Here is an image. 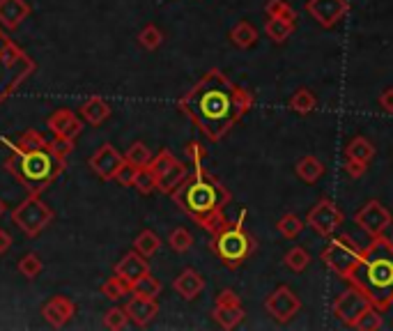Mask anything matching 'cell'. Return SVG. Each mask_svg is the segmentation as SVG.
I'll use <instances>...</instances> for the list:
<instances>
[{"mask_svg": "<svg viewBox=\"0 0 393 331\" xmlns=\"http://www.w3.org/2000/svg\"><path fill=\"white\" fill-rule=\"evenodd\" d=\"M255 97L221 69H209L184 97L180 111L209 141H221L253 109Z\"/></svg>", "mask_w": 393, "mask_h": 331, "instance_id": "6da1fadb", "label": "cell"}, {"mask_svg": "<svg viewBox=\"0 0 393 331\" xmlns=\"http://www.w3.org/2000/svg\"><path fill=\"white\" fill-rule=\"evenodd\" d=\"M170 196L175 198V203H178L200 228L209 230L212 235L228 223L224 216V209L228 207V203L233 201L230 191L216 180L214 175L205 173L202 166H198V168L193 170L191 177L187 175V180Z\"/></svg>", "mask_w": 393, "mask_h": 331, "instance_id": "7a4b0ae2", "label": "cell"}, {"mask_svg": "<svg viewBox=\"0 0 393 331\" xmlns=\"http://www.w3.org/2000/svg\"><path fill=\"white\" fill-rule=\"evenodd\" d=\"M347 283L361 288L377 310H389L393 306V240L372 237Z\"/></svg>", "mask_w": 393, "mask_h": 331, "instance_id": "3957f363", "label": "cell"}, {"mask_svg": "<svg viewBox=\"0 0 393 331\" xmlns=\"http://www.w3.org/2000/svg\"><path fill=\"white\" fill-rule=\"evenodd\" d=\"M16 159H10L8 168L21 184H25L32 194H39L49 182H53L64 168V159L53 155L51 150H16Z\"/></svg>", "mask_w": 393, "mask_h": 331, "instance_id": "277c9868", "label": "cell"}, {"mask_svg": "<svg viewBox=\"0 0 393 331\" xmlns=\"http://www.w3.org/2000/svg\"><path fill=\"white\" fill-rule=\"evenodd\" d=\"M246 209H239V216L235 223H226L214 233L212 251L219 255V260L226 264L228 269L241 267L253 251V240L244 228Z\"/></svg>", "mask_w": 393, "mask_h": 331, "instance_id": "5b68a950", "label": "cell"}, {"mask_svg": "<svg viewBox=\"0 0 393 331\" xmlns=\"http://www.w3.org/2000/svg\"><path fill=\"white\" fill-rule=\"evenodd\" d=\"M32 71L28 56L0 32V102Z\"/></svg>", "mask_w": 393, "mask_h": 331, "instance_id": "8992f818", "label": "cell"}, {"mask_svg": "<svg viewBox=\"0 0 393 331\" xmlns=\"http://www.w3.org/2000/svg\"><path fill=\"white\" fill-rule=\"evenodd\" d=\"M361 251L355 242H352V237L347 235H338V237H329V242H326V247L322 251V260L324 264L329 267L333 274H338L343 281H350L352 271L361 260Z\"/></svg>", "mask_w": 393, "mask_h": 331, "instance_id": "52a82bcc", "label": "cell"}, {"mask_svg": "<svg viewBox=\"0 0 393 331\" xmlns=\"http://www.w3.org/2000/svg\"><path fill=\"white\" fill-rule=\"evenodd\" d=\"M12 221L28 237H35L42 233L44 228H49V223L53 221V209L37 194H30L21 205H16V207L12 209Z\"/></svg>", "mask_w": 393, "mask_h": 331, "instance_id": "ba28073f", "label": "cell"}, {"mask_svg": "<svg viewBox=\"0 0 393 331\" xmlns=\"http://www.w3.org/2000/svg\"><path fill=\"white\" fill-rule=\"evenodd\" d=\"M368 308H372L370 297L357 286H350L333 299V315H336L343 324H347V327H355L359 322V317H361Z\"/></svg>", "mask_w": 393, "mask_h": 331, "instance_id": "9c48e42d", "label": "cell"}, {"mask_svg": "<svg viewBox=\"0 0 393 331\" xmlns=\"http://www.w3.org/2000/svg\"><path fill=\"white\" fill-rule=\"evenodd\" d=\"M343 221H345L343 209H340L333 201H329V198L318 201V205L309 212V216H306L309 228L320 237H331L340 228Z\"/></svg>", "mask_w": 393, "mask_h": 331, "instance_id": "30bf717a", "label": "cell"}, {"mask_svg": "<svg viewBox=\"0 0 393 331\" xmlns=\"http://www.w3.org/2000/svg\"><path fill=\"white\" fill-rule=\"evenodd\" d=\"M355 223L364 230L366 235L377 237V235H384L386 230H389V226L393 223V214L379 201H368L355 214Z\"/></svg>", "mask_w": 393, "mask_h": 331, "instance_id": "8fae6325", "label": "cell"}, {"mask_svg": "<svg viewBox=\"0 0 393 331\" xmlns=\"http://www.w3.org/2000/svg\"><path fill=\"white\" fill-rule=\"evenodd\" d=\"M265 308H267V313L274 317V320L285 324L301 310V299H299L297 293H294L292 288L278 286L270 297H267Z\"/></svg>", "mask_w": 393, "mask_h": 331, "instance_id": "7c38bea8", "label": "cell"}, {"mask_svg": "<svg viewBox=\"0 0 393 331\" xmlns=\"http://www.w3.org/2000/svg\"><path fill=\"white\" fill-rule=\"evenodd\" d=\"M306 12L322 25V28H333L343 21V16L350 12L347 0H309Z\"/></svg>", "mask_w": 393, "mask_h": 331, "instance_id": "4fadbf2b", "label": "cell"}, {"mask_svg": "<svg viewBox=\"0 0 393 331\" xmlns=\"http://www.w3.org/2000/svg\"><path fill=\"white\" fill-rule=\"evenodd\" d=\"M122 163H124V155H120V152H117L110 143L102 145V148L97 150L88 161V166L102 177V180H113Z\"/></svg>", "mask_w": 393, "mask_h": 331, "instance_id": "5bb4252c", "label": "cell"}, {"mask_svg": "<svg viewBox=\"0 0 393 331\" xmlns=\"http://www.w3.org/2000/svg\"><path fill=\"white\" fill-rule=\"evenodd\" d=\"M74 315H76V304L71 301L69 297H62V295L53 297V299H49L42 306V317L53 329L64 327V324H67Z\"/></svg>", "mask_w": 393, "mask_h": 331, "instance_id": "9a60e30c", "label": "cell"}, {"mask_svg": "<svg viewBox=\"0 0 393 331\" xmlns=\"http://www.w3.org/2000/svg\"><path fill=\"white\" fill-rule=\"evenodd\" d=\"M47 127L51 129V134H53V136L69 138V141H74V138L83 131V120L74 113V111L60 109V111H56V113L47 120Z\"/></svg>", "mask_w": 393, "mask_h": 331, "instance_id": "2e32d148", "label": "cell"}, {"mask_svg": "<svg viewBox=\"0 0 393 331\" xmlns=\"http://www.w3.org/2000/svg\"><path fill=\"white\" fill-rule=\"evenodd\" d=\"M124 310H127L129 320L134 322L136 327H147L156 317V313H159V304H156V299H150V297L134 295L127 301V308Z\"/></svg>", "mask_w": 393, "mask_h": 331, "instance_id": "e0dca14e", "label": "cell"}, {"mask_svg": "<svg viewBox=\"0 0 393 331\" xmlns=\"http://www.w3.org/2000/svg\"><path fill=\"white\" fill-rule=\"evenodd\" d=\"M147 271H150L147 258L141 255L139 251H129V253L122 255V260L115 264V274L127 281L129 286H134V283L139 281L141 276H145Z\"/></svg>", "mask_w": 393, "mask_h": 331, "instance_id": "ac0fdd59", "label": "cell"}, {"mask_svg": "<svg viewBox=\"0 0 393 331\" xmlns=\"http://www.w3.org/2000/svg\"><path fill=\"white\" fill-rule=\"evenodd\" d=\"M30 14V5L25 0H0V25L8 30L19 28Z\"/></svg>", "mask_w": 393, "mask_h": 331, "instance_id": "d6986e66", "label": "cell"}, {"mask_svg": "<svg viewBox=\"0 0 393 331\" xmlns=\"http://www.w3.org/2000/svg\"><path fill=\"white\" fill-rule=\"evenodd\" d=\"M173 288L180 297H184V299L191 301L205 290V279H202L195 269H184L178 279L173 281Z\"/></svg>", "mask_w": 393, "mask_h": 331, "instance_id": "ffe728a7", "label": "cell"}, {"mask_svg": "<svg viewBox=\"0 0 393 331\" xmlns=\"http://www.w3.org/2000/svg\"><path fill=\"white\" fill-rule=\"evenodd\" d=\"M81 117L88 124H93V127H99V124H104L110 117V106L104 102L102 97H90L88 102H85L81 106Z\"/></svg>", "mask_w": 393, "mask_h": 331, "instance_id": "44dd1931", "label": "cell"}, {"mask_svg": "<svg viewBox=\"0 0 393 331\" xmlns=\"http://www.w3.org/2000/svg\"><path fill=\"white\" fill-rule=\"evenodd\" d=\"M324 163L320 161L318 157H313V155H306V157H301L297 166H294V173H297V177L301 182H306V184H315L320 177L324 175Z\"/></svg>", "mask_w": 393, "mask_h": 331, "instance_id": "7402d4cb", "label": "cell"}, {"mask_svg": "<svg viewBox=\"0 0 393 331\" xmlns=\"http://www.w3.org/2000/svg\"><path fill=\"white\" fill-rule=\"evenodd\" d=\"M187 175H189V168L184 163H182V161L173 163L166 173L159 175V180H156V189L163 191V194H173V191L187 180Z\"/></svg>", "mask_w": 393, "mask_h": 331, "instance_id": "603a6c76", "label": "cell"}, {"mask_svg": "<svg viewBox=\"0 0 393 331\" xmlns=\"http://www.w3.org/2000/svg\"><path fill=\"white\" fill-rule=\"evenodd\" d=\"M290 111L292 113H297V115H309L315 111V106H318V97H315V92L309 90V88H299L297 92L292 95L290 99Z\"/></svg>", "mask_w": 393, "mask_h": 331, "instance_id": "cb8c5ba5", "label": "cell"}, {"mask_svg": "<svg viewBox=\"0 0 393 331\" xmlns=\"http://www.w3.org/2000/svg\"><path fill=\"white\" fill-rule=\"evenodd\" d=\"M345 157H352V159H359V161L370 163L372 159H375V145H372L368 138L355 136L350 143L345 145Z\"/></svg>", "mask_w": 393, "mask_h": 331, "instance_id": "d4e9b609", "label": "cell"}, {"mask_svg": "<svg viewBox=\"0 0 393 331\" xmlns=\"http://www.w3.org/2000/svg\"><path fill=\"white\" fill-rule=\"evenodd\" d=\"M230 42L237 46V49H251V46H255V42H258V30H255L253 23L239 21L230 30Z\"/></svg>", "mask_w": 393, "mask_h": 331, "instance_id": "484cf974", "label": "cell"}, {"mask_svg": "<svg viewBox=\"0 0 393 331\" xmlns=\"http://www.w3.org/2000/svg\"><path fill=\"white\" fill-rule=\"evenodd\" d=\"M212 315L224 329H235L241 320H244L246 313H244V308H241V304H235V306H214Z\"/></svg>", "mask_w": 393, "mask_h": 331, "instance_id": "4316f807", "label": "cell"}, {"mask_svg": "<svg viewBox=\"0 0 393 331\" xmlns=\"http://www.w3.org/2000/svg\"><path fill=\"white\" fill-rule=\"evenodd\" d=\"M265 32L272 42L283 44L285 39H290V35L294 32V21H283V19H270L265 23Z\"/></svg>", "mask_w": 393, "mask_h": 331, "instance_id": "83f0119b", "label": "cell"}, {"mask_svg": "<svg viewBox=\"0 0 393 331\" xmlns=\"http://www.w3.org/2000/svg\"><path fill=\"white\" fill-rule=\"evenodd\" d=\"M159 249H161V240L154 230H143V233L134 240V251H139V253L145 258H152Z\"/></svg>", "mask_w": 393, "mask_h": 331, "instance_id": "f1b7e54d", "label": "cell"}, {"mask_svg": "<svg viewBox=\"0 0 393 331\" xmlns=\"http://www.w3.org/2000/svg\"><path fill=\"white\" fill-rule=\"evenodd\" d=\"M309 264H311V253L304 247H292L285 253V267L290 271H294V274L306 271V269H309Z\"/></svg>", "mask_w": 393, "mask_h": 331, "instance_id": "f546056e", "label": "cell"}, {"mask_svg": "<svg viewBox=\"0 0 393 331\" xmlns=\"http://www.w3.org/2000/svg\"><path fill=\"white\" fill-rule=\"evenodd\" d=\"M161 293V281L159 279H154L152 274H147L145 276H141L139 281L131 286V295H141V297H150V299H156Z\"/></svg>", "mask_w": 393, "mask_h": 331, "instance_id": "4dcf8cb0", "label": "cell"}, {"mask_svg": "<svg viewBox=\"0 0 393 331\" xmlns=\"http://www.w3.org/2000/svg\"><path fill=\"white\" fill-rule=\"evenodd\" d=\"M265 14L270 19H283V21H297V12L287 0H267Z\"/></svg>", "mask_w": 393, "mask_h": 331, "instance_id": "1f68e13d", "label": "cell"}, {"mask_svg": "<svg viewBox=\"0 0 393 331\" xmlns=\"http://www.w3.org/2000/svg\"><path fill=\"white\" fill-rule=\"evenodd\" d=\"M304 226H306V223L301 221L299 216H294V214L281 216L278 223H276L278 233L283 235V237H287V240H294V237H299L301 233H304Z\"/></svg>", "mask_w": 393, "mask_h": 331, "instance_id": "d6a6232c", "label": "cell"}, {"mask_svg": "<svg viewBox=\"0 0 393 331\" xmlns=\"http://www.w3.org/2000/svg\"><path fill=\"white\" fill-rule=\"evenodd\" d=\"M129 293H131V286L124 279H120L117 274L102 286V295L108 297V299H113V301L122 299V297H127Z\"/></svg>", "mask_w": 393, "mask_h": 331, "instance_id": "836d02e7", "label": "cell"}, {"mask_svg": "<svg viewBox=\"0 0 393 331\" xmlns=\"http://www.w3.org/2000/svg\"><path fill=\"white\" fill-rule=\"evenodd\" d=\"M124 161H129L131 166H136V168H143V166L152 161V152H150L145 143H134L127 150V155H124Z\"/></svg>", "mask_w": 393, "mask_h": 331, "instance_id": "e575fe53", "label": "cell"}, {"mask_svg": "<svg viewBox=\"0 0 393 331\" xmlns=\"http://www.w3.org/2000/svg\"><path fill=\"white\" fill-rule=\"evenodd\" d=\"M134 189L143 196L152 194V191L156 189V175H154V170L150 168V166H143V168H139L136 180H134Z\"/></svg>", "mask_w": 393, "mask_h": 331, "instance_id": "d590c367", "label": "cell"}, {"mask_svg": "<svg viewBox=\"0 0 393 331\" xmlns=\"http://www.w3.org/2000/svg\"><path fill=\"white\" fill-rule=\"evenodd\" d=\"M42 269H44V264H42V260H39V255H35V253H28L19 260V274L28 281H35L37 276L42 274Z\"/></svg>", "mask_w": 393, "mask_h": 331, "instance_id": "8d00e7d4", "label": "cell"}, {"mask_svg": "<svg viewBox=\"0 0 393 331\" xmlns=\"http://www.w3.org/2000/svg\"><path fill=\"white\" fill-rule=\"evenodd\" d=\"M49 145H51V143H49L42 134H37V131L28 129V131H25V134L16 141V145H12V148L28 152V150H49Z\"/></svg>", "mask_w": 393, "mask_h": 331, "instance_id": "74e56055", "label": "cell"}, {"mask_svg": "<svg viewBox=\"0 0 393 331\" xmlns=\"http://www.w3.org/2000/svg\"><path fill=\"white\" fill-rule=\"evenodd\" d=\"M168 244L175 253H187V251L193 247V237L187 228H175L173 233L168 235Z\"/></svg>", "mask_w": 393, "mask_h": 331, "instance_id": "f35d334b", "label": "cell"}, {"mask_svg": "<svg viewBox=\"0 0 393 331\" xmlns=\"http://www.w3.org/2000/svg\"><path fill=\"white\" fill-rule=\"evenodd\" d=\"M139 42H141V46L145 51H156L163 44V32L156 28V25L150 23V25H145V28L141 30Z\"/></svg>", "mask_w": 393, "mask_h": 331, "instance_id": "ab89813d", "label": "cell"}, {"mask_svg": "<svg viewBox=\"0 0 393 331\" xmlns=\"http://www.w3.org/2000/svg\"><path fill=\"white\" fill-rule=\"evenodd\" d=\"M127 322H129L127 310L120 308V306H113V308H108L106 313H104V327L110 329V331L124 329V327H127Z\"/></svg>", "mask_w": 393, "mask_h": 331, "instance_id": "60d3db41", "label": "cell"}, {"mask_svg": "<svg viewBox=\"0 0 393 331\" xmlns=\"http://www.w3.org/2000/svg\"><path fill=\"white\" fill-rule=\"evenodd\" d=\"M173 163H178V157L173 155V152H168V150H161L159 155L152 157V161H150L147 166L154 170V175H156V180H159V175H163L166 170L170 168Z\"/></svg>", "mask_w": 393, "mask_h": 331, "instance_id": "b9f144b4", "label": "cell"}, {"mask_svg": "<svg viewBox=\"0 0 393 331\" xmlns=\"http://www.w3.org/2000/svg\"><path fill=\"white\" fill-rule=\"evenodd\" d=\"M379 327H382V310H377L375 306L366 310V313L359 317V322L355 324V329L359 331H375Z\"/></svg>", "mask_w": 393, "mask_h": 331, "instance_id": "7bdbcfd3", "label": "cell"}, {"mask_svg": "<svg viewBox=\"0 0 393 331\" xmlns=\"http://www.w3.org/2000/svg\"><path fill=\"white\" fill-rule=\"evenodd\" d=\"M136 173H139V168H136V166H131L129 161H124V163L120 166V170L115 173L113 180L120 184V187H134Z\"/></svg>", "mask_w": 393, "mask_h": 331, "instance_id": "ee69618b", "label": "cell"}, {"mask_svg": "<svg viewBox=\"0 0 393 331\" xmlns=\"http://www.w3.org/2000/svg\"><path fill=\"white\" fill-rule=\"evenodd\" d=\"M187 159H189V161H191L193 166H195V168H198V166H202V163H205V159H207V150L205 148H202V145L200 143H189L187 145Z\"/></svg>", "mask_w": 393, "mask_h": 331, "instance_id": "f6af8a7d", "label": "cell"}, {"mask_svg": "<svg viewBox=\"0 0 393 331\" xmlns=\"http://www.w3.org/2000/svg\"><path fill=\"white\" fill-rule=\"evenodd\" d=\"M366 170H368V163H366V161H359V159H352V157L345 159V173L350 175L352 180H359V177H364Z\"/></svg>", "mask_w": 393, "mask_h": 331, "instance_id": "bcb514c9", "label": "cell"}, {"mask_svg": "<svg viewBox=\"0 0 393 331\" xmlns=\"http://www.w3.org/2000/svg\"><path fill=\"white\" fill-rule=\"evenodd\" d=\"M49 150L53 152V155H58V157H67L71 150H74V141H69V138H60V136H56L53 141H51V145H49Z\"/></svg>", "mask_w": 393, "mask_h": 331, "instance_id": "7dc6e473", "label": "cell"}, {"mask_svg": "<svg viewBox=\"0 0 393 331\" xmlns=\"http://www.w3.org/2000/svg\"><path fill=\"white\" fill-rule=\"evenodd\" d=\"M235 304H241L235 290H221V293L216 295V306H235Z\"/></svg>", "mask_w": 393, "mask_h": 331, "instance_id": "c3c4849f", "label": "cell"}, {"mask_svg": "<svg viewBox=\"0 0 393 331\" xmlns=\"http://www.w3.org/2000/svg\"><path fill=\"white\" fill-rule=\"evenodd\" d=\"M379 106L386 113H393V88H386L382 95H379Z\"/></svg>", "mask_w": 393, "mask_h": 331, "instance_id": "681fc988", "label": "cell"}, {"mask_svg": "<svg viewBox=\"0 0 393 331\" xmlns=\"http://www.w3.org/2000/svg\"><path fill=\"white\" fill-rule=\"evenodd\" d=\"M10 247H12V235L8 233V230L0 228V255L8 253Z\"/></svg>", "mask_w": 393, "mask_h": 331, "instance_id": "f907efd6", "label": "cell"}, {"mask_svg": "<svg viewBox=\"0 0 393 331\" xmlns=\"http://www.w3.org/2000/svg\"><path fill=\"white\" fill-rule=\"evenodd\" d=\"M3 214H5V203L0 201V216H3Z\"/></svg>", "mask_w": 393, "mask_h": 331, "instance_id": "816d5d0a", "label": "cell"}]
</instances>
